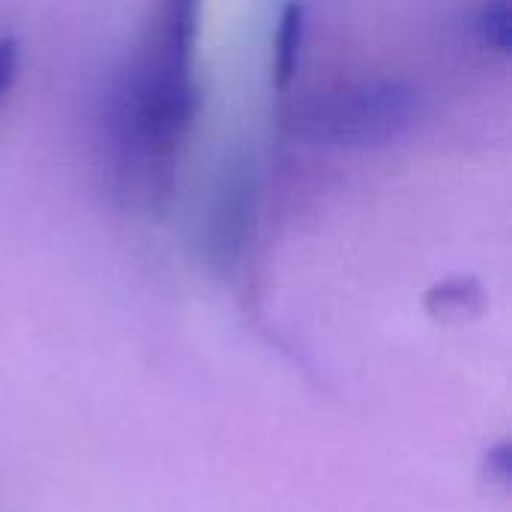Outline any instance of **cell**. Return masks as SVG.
I'll return each mask as SVG.
<instances>
[{
  "mask_svg": "<svg viewBox=\"0 0 512 512\" xmlns=\"http://www.w3.org/2000/svg\"><path fill=\"white\" fill-rule=\"evenodd\" d=\"M420 117V93L402 78H366L312 93L288 114V129L327 150H375L405 138Z\"/></svg>",
  "mask_w": 512,
  "mask_h": 512,
  "instance_id": "6da1fadb",
  "label": "cell"
},
{
  "mask_svg": "<svg viewBox=\"0 0 512 512\" xmlns=\"http://www.w3.org/2000/svg\"><path fill=\"white\" fill-rule=\"evenodd\" d=\"M303 33H306V6L303 0H288L279 15V27L273 39V84L279 90H285L297 75Z\"/></svg>",
  "mask_w": 512,
  "mask_h": 512,
  "instance_id": "3957f363",
  "label": "cell"
},
{
  "mask_svg": "<svg viewBox=\"0 0 512 512\" xmlns=\"http://www.w3.org/2000/svg\"><path fill=\"white\" fill-rule=\"evenodd\" d=\"M474 33L486 51L507 57L512 51L510 0H483L474 15Z\"/></svg>",
  "mask_w": 512,
  "mask_h": 512,
  "instance_id": "277c9868",
  "label": "cell"
},
{
  "mask_svg": "<svg viewBox=\"0 0 512 512\" xmlns=\"http://www.w3.org/2000/svg\"><path fill=\"white\" fill-rule=\"evenodd\" d=\"M486 474L489 480H495L498 486H507L512 477V456L510 444H498L486 453Z\"/></svg>",
  "mask_w": 512,
  "mask_h": 512,
  "instance_id": "52a82bcc",
  "label": "cell"
},
{
  "mask_svg": "<svg viewBox=\"0 0 512 512\" xmlns=\"http://www.w3.org/2000/svg\"><path fill=\"white\" fill-rule=\"evenodd\" d=\"M483 300V291L474 279H450L444 285H435L426 297V306L435 312V315H450V312H465L471 306H480Z\"/></svg>",
  "mask_w": 512,
  "mask_h": 512,
  "instance_id": "5b68a950",
  "label": "cell"
},
{
  "mask_svg": "<svg viewBox=\"0 0 512 512\" xmlns=\"http://www.w3.org/2000/svg\"><path fill=\"white\" fill-rule=\"evenodd\" d=\"M15 72H18V42L0 33V99L12 87Z\"/></svg>",
  "mask_w": 512,
  "mask_h": 512,
  "instance_id": "8992f818",
  "label": "cell"
},
{
  "mask_svg": "<svg viewBox=\"0 0 512 512\" xmlns=\"http://www.w3.org/2000/svg\"><path fill=\"white\" fill-rule=\"evenodd\" d=\"M255 216V186H252V174L246 177V171H237L225 180L213 213H210V225H207V255L213 261V267L219 270H234L243 246H246V231L249 222Z\"/></svg>",
  "mask_w": 512,
  "mask_h": 512,
  "instance_id": "7a4b0ae2",
  "label": "cell"
}]
</instances>
